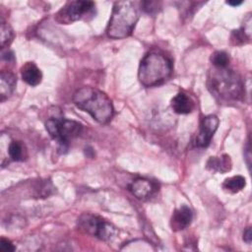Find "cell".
<instances>
[{"mask_svg":"<svg viewBox=\"0 0 252 252\" xmlns=\"http://www.w3.org/2000/svg\"><path fill=\"white\" fill-rule=\"evenodd\" d=\"M15 250V246L12 244V242L4 237L0 240V251L2 252H11Z\"/></svg>","mask_w":252,"mask_h":252,"instance_id":"21","label":"cell"},{"mask_svg":"<svg viewBox=\"0 0 252 252\" xmlns=\"http://www.w3.org/2000/svg\"><path fill=\"white\" fill-rule=\"evenodd\" d=\"M207 84L212 94L220 101H237L244 94L243 82L240 76L227 67H214L210 70Z\"/></svg>","mask_w":252,"mask_h":252,"instance_id":"1","label":"cell"},{"mask_svg":"<svg viewBox=\"0 0 252 252\" xmlns=\"http://www.w3.org/2000/svg\"><path fill=\"white\" fill-rule=\"evenodd\" d=\"M73 101L80 109L88 112L98 123L108 122L113 115L110 98L93 87H83L73 94Z\"/></svg>","mask_w":252,"mask_h":252,"instance_id":"2","label":"cell"},{"mask_svg":"<svg viewBox=\"0 0 252 252\" xmlns=\"http://www.w3.org/2000/svg\"><path fill=\"white\" fill-rule=\"evenodd\" d=\"M219 118L216 115H207L203 118L200 131L196 136L193 144L197 148H206L210 145L211 140L219 127Z\"/></svg>","mask_w":252,"mask_h":252,"instance_id":"8","label":"cell"},{"mask_svg":"<svg viewBox=\"0 0 252 252\" xmlns=\"http://www.w3.org/2000/svg\"><path fill=\"white\" fill-rule=\"evenodd\" d=\"M243 240L247 244H251V241H252V231H251V227L250 226L245 228V230L243 232Z\"/></svg>","mask_w":252,"mask_h":252,"instance_id":"22","label":"cell"},{"mask_svg":"<svg viewBox=\"0 0 252 252\" xmlns=\"http://www.w3.org/2000/svg\"><path fill=\"white\" fill-rule=\"evenodd\" d=\"M246 185V180L241 175H235L226 178L222 183V188L229 193H237L241 191Z\"/></svg>","mask_w":252,"mask_h":252,"instance_id":"15","label":"cell"},{"mask_svg":"<svg viewBox=\"0 0 252 252\" xmlns=\"http://www.w3.org/2000/svg\"><path fill=\"white\" fill-rule=\"evenodd\" d=\"M211 62L216 68H225L228 66L229 57L224 51H216L211 55Z\"/></svg>","mask_w":252,"mask_h":252,"instance_id":"17","label":"cell"},{"mask_svg":"<svg viewBox=\"0 0 252 252\" xmlns=\"http://www.w3.org/2000/svg\"><path fill=\"white\" fill-rule=\"evenodd\" d=\"M171 107L175 113L187 114L193 111L195 103L188 94L183 92H179L171 99Z\"/></svg>","mask_w":252,"mask_h":252,"instance_id":"11","label":"cell"},{"mask_svg":"<svg viewBox=\"0 0 252 252\" xmlns=\"http://www.w3.org/2000/svg\"><path fill=\"white\" fill-rule=\"evenodd\" d=\"M21 73L22 79L30 86H36L41 82V71L32 62H28L25 64L21 70Z\"/></svg>","mask_w":252,"mask_h":252,"instance_id":"13","label":"cell"},{"mask_svg":"<svg viewBox=\"0 0 252 252\" xmlns=\"http://www.w3.org/2000/svg\"><path fill=\"white\" fill-rule=\"evenodd\" d=\"M2 58L7 60V61H11V60H14V55H13V52L12 51H9V50H6V51H2Z\"/></svg>","mask_w":252,"mask_h":252,"instance_id":"23","label":"cell"},{"mask_svg":"<svg viewBox=\"0 0 252 252\" xmlns=\"http://www.w3.org/2000/svg\"><path fill=\"white\" fill-rule=\"evenodd\" d=\"M17 84L16 76L9 71H2L0 74V96L1 101L8 98L15 90Z\"/></svg>","mask_w":252,"mask_h":252,"instance_id":"12","label":"cell"},{"mask_svg":"<svg viewBox=\"0 0 252 252\" xmlns=\"http://www.w3.org/2000/svg\"><path fill=\"white\" fill-rule=\"evenodd\" d=\"M94 8V3L92 1H70L56 14V20L61 24H70L82 19L84 15L90 13Z\"/></svg>","mask_w":252,"mask_h":252,"instance_id":"7","label":"cell"},{"mask_svg":"<svg viewBox=\"0 0 252 252\" xmlns=\"http://www.w3.org/2000/svg\"><path fill=\"white\" fill-rule=\"evenodd\" d=\"M249 36L244 32V31L241 29L235 30L231 33V42L234 45H241L244 44L246 41L249 40Z\"/></svg>","mask_w":252,"mask_h":252,"instance_id":"19","label":"cell"},{"mask_svg":"<svg viewBox=\"0 0 252 252\" xmlns=\"http://www.w3.org/2000/svg\"><path fill=\"white\" fill-rule=\"evenodd\" d=\"M206 167L211 171L224 173L230 170L231 160L227 155H222L221 157H211L207 161Z\"/></svg>","mask_w":252,"mask_h":252,"instance_id":"14","label":"cell"},{"mask_svg":"<svg viewBox=\"0 0 252 252\" xmlns=\"http://www.w3.org/2000/svg\"><path fill=\"white\" fill-rule=\"evenodd\" d=\"M193 220V213L191 209L185 205L176 209L171 217L170 224L173 230H182L190 225Z\"/></svg>","mask_w":252,"mask_h":252,"instance_id":"10","label":"cell"},{"mask_svg":"<svg viewBox=\"0 0 252 252\" xmlns=\"http://www.w3.org/2000/svg\"><path fill=\"white\" fill-rule=\"evenodd\" d=\"M0 32H1V37H0V41H1V47L4 48L6 44H9L14 36L13 31L11 29V27L5 23L3 20H1V28H0Z\"/></svg>","mask_w":252,"mask_h":252,"instance_id":"18","label":"cell"},{"mask_svg":"<svg viewBox=\"0 0 252 252\" xmlns=\"http://www.w3.org/2000/svg\"><path fill=\"white\" fill-rule=\"evenodd\" d=\"M139 19L136 4L132 1H117L113 5L107 35L111 38H124L129 36Z\"/></svg>","mask_w":252,"mask_h":252,"instance_id":"4","label":"cell"},{"mask_svg":"<svg viewBox=\"0 0 252 252\" xmlns=\"http://www.w3.org/2000/svg\"><path fill=\"white\" fill-rule=\"evenodd\" d=\"M172 73V64L163 54L152 51L141 60L138 79L145 87H155L166 81Z\"/></svg>","mask_w":252,"mask_h":252,"instance_id":"3","label":"cell"},{"mask_svg":"<svg viewBox=\"0 0 252 252\" xmlns=\"http://www.w3.org/2000/svg\"><path fill=\"white\" fill-rule=\"evenodd\" d=\"M131 193L140 200H147L151 198L157 191V185L147 178H137L129 186Z\"/></svg>","mask_w":252,"mask_h":252,"instance_id":"9","label":"cell"},{"mask_svg":"<svg viewBox=\"0 0 252 252\" xmlns=\"http://www.w3.org/2000/svg\"><path fill=\"white\" fill-rule=\"evenodd\" d=\"M77 224L78 227L85 233L91 234L102 240L109 239L116 231L115 227H113L110 223L106 222L101 218L89 213L81 215L78 219Z\"/></svg>","mask_w":252,"mask_h":252,"instance_id":"6","label":"cell"},{"mask_svg":"<svg viewBox=\"0 0 252 252\" xmlns=\"http://www.w3.org/2000/svg\"><path fill=\"white\" fill-rule=\"evenodd\" d=\"M45 128L52 139L57 141L58 150L62 154L67 152L69 142L83 131V125L77 121L54 117L45 122Z\"/></svg>","mask_w":252,"mask_h":252,"instance_id":"5","label":"cell"},{"mask_svg":"<svg viewBox=\"0 0 252 252\" xmlns=\"http://www.w3.org/2000/svg\"><path fill=\"white\" fill-rule=\"evenodd\" d=\"M8 153L10 158L15 161H21L25 159V148L20 141H12L8 147Z\"/></svg>","mask_w":252,"mask_h":252,"instance_id":"16","label":"cell"},{"mask_svg":"<svg viewBox=\"0 0 252 252\" xmlns=\"http://www.w3.org/2000/svg\"><path fill=\"white\" fill-rule=\"evenodd\" d=\"M226 4H228L230 6H238V5L242 4V1H238V2L237 1H227Z\"/></svg>","mask_w":252,"mask_h":252,"instance_id":"24","label":"cell"},{"mask_svg":"<svg viewBox=\"0 0 252 252\" xmlns=\"http://www.w3.org/2000/svg\"><path fill=\"white\" fill-rule=\"evenodd\" d=\"M141 7L146 13L154 15L159 10V3L156 1H143L141 2Z\"/></svg>","mask_w":252,"mask_h":252,"instance_id":"20","label":"cell"}]
</instances>
